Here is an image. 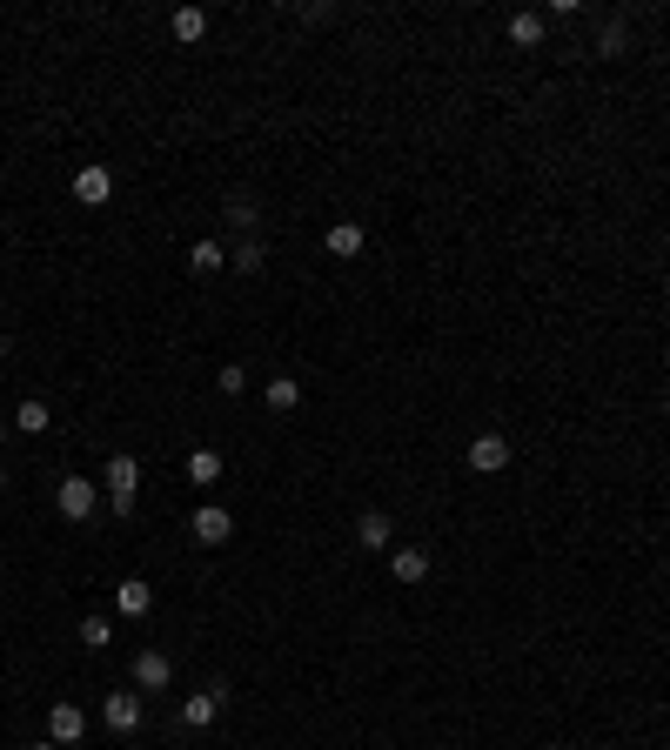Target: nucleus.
I'll list each match as a JSON object with an SVG mask.
<instances>
[{
  "label": "nucleus",
  "mask_w": 670,
  "mask_h": 750,
  "mask_svg": "<svg viewBox=\"0 0 670 750\" xmlns=\"http://www.w3.org/2000/svg\"><path fill=\"white\" fill-rule=\"evenodd\" d=\"M222 208H228V228H242V235L255 228V221H262V215H255V195H242V188H235V195H228Z\"/></svg>",
  "instance_id": "obj_18"
},
{
  "label": "nucleus",
  "mask_w": 670,
  "mask_h": 750,
  "mask_svg": "<svg viewBox=\"0 0 670 750\" xmlns=\"http://www.w3.org/2000/svg\"><path fill=\"white\" fill-rule=\"evenodd\" d=\"M81 730H88V717H81L74 704H54V710H47V737H54V744H81Z\"/></svg>",
  "instance_id": "obj_11"
},
{
  "label": "nucleus",
  "mask_w": 670,
  "mask_h": 750,
  "mask_svg": "<svg viewBox=\"0 0 670 750\" xmlns=\"http://www.w3.org/2000/svg\"><path fill=\"white\" fill-rule=\"evenodd\" d=\"M215 389H222V396H242V389H248V369H235V362H228V369L215 375Z\"/></svg>",
  "instance_id": "obj_24"
},
{
  "label": "nucleus",
  "mask_w": 670,
  "mask_h": 750,
  "mask_svg": "<svg viewBox=\"0 0 670 750\" xmlns=\"http://www.w3.org/2000/svg\"><path fill=\"white\" fill-rule=\"evenodd\" d=\"M228 536H235V516H228L222 503H201V509H195V543H208V550H215V543H228Z\"/></svg>",
  "instance_id": "obj_5"
},
{
  "label": "nucleus",
  "mask_w": 670,
  "mask_h": 750,
  "mask_svg": "<svg viewBox=\"0 0 670 750\" xmlns=\"http://www.w3.org/2000/svg\"><path fill=\"white\" fill-rule=\"evenodd\" d=\"M356 543H362V550H376V556H389V550H396V530H389V516H382V509H362Z\"/></svg>",
  "instance_id": "obj_8"
},
{
  "label": "nucleus",
  "mask_w": 670,
  "mask_h": 750,
  "mask_svg": "<svg viewBox=\"0 0 670 750\" xmlns=\"http://www.w3.org/2000/svg\"><path fill=\"white\" fill-rule=\"evenodd\" d=\"M543 34H550V21H543V14H516V21H510V41H516V47H543Z\"/></svg>",
  "instance_id": "obj_17"
},
{
  "label": "nucleus",
  "mask_w": 670,
  "mask_h": 750,
  "mask_svg": "<svg viewBox=\"0 0 670 750\" xmlns=\"http://www.w3.org/2000/svg\"><path fill=\"white\" fill-rule=\"evenodd\" d=\"M101 724H108L114 737H134V730H141V697H134V690H114V697H101Z\"/></svg>",
  "instance_id": "obj_3"
},
{
  "label": "nucleus",
  "mask_w": 670,
  "mask_h": 750,
  "mask_svg": "<svg viewBox=\"0 0 670 750\" xmlns=\"http://www.w3.org/2000/svg\"><path fill=\"white\" fill-rule=\"evenodd\" d=\"M114 610H121V617H148V610H155V590H148L141 576H128V583L114 590Z\"/></svg>",
  "instance_id": "obj_12"
},
{
  "label": "nucleus",
  "mask_w": 670,
  "mask_h": 750,
  "mask_svg": "<svg viewBox=\"0 0 670 750\" xmlns=\"http://www.w3.org/2000/svg\"><path fill=\"white\" fill-rule=\"evenodd\" d=\"M389 576L416 590V583H423V576H429V550H389Z\"/></svg>",
  "instance_id": "obj_13"
},
{
  "label": "nucleus",
  "mask_w": 670,
  "mask_h": 750,
  "mask_svg": "<svg viewBox=\"0 0 670 750\" xmlns=\"http://www.w3.org/2000/svg\"><path fill=\"white\" fill-rule=\"evenodd\" d=\"M81 643H88V650H108V643H114V623H108V617H81Z\"/></svg>",
  "instance_id": "obj_23"
},
{
  "label": "nucleus",
  "mask_w": 670,
  "mask_h": 750,
  "mask_svg": "<svg viewBox=\"0 0 670 750\" xmlns=\"http://www.w3.org/2000/svg\"><path fill=\"white\" fill-rule=\"evenodd\" d=\"M268 409H275V416H289V409H302V382H295V375H268Z\"/></svg>",
  "instance_id": "obj_14"
},
{
  "label": "nucleus",
  "mask_w": 670,
  "mask_h": 750,
  "mask_svg": "<svg viewBox=\"0 0 670 750\" xmlns=\"http://www.w3.org/2000/svg\"><path fill=\"white\" fill-rule=\"evenodd\" d=\"M362 242H369V235H362V221H329V235H322V248H329L335 262H356Z\"/></svg>",
  "instance_id": "obj_7"
},
{
  "label": "nucleus",
  "mask_w": 670,
  "mask_h": 750,
  "mask_svg": "<svg viewBox=\"0 0 670 750\" xmlns=\"http://www.w3.org/2000/svg\"><path fill=\"white\" fill-rule=\"evenodd\" d=\"M0 489H7V469H0Z\"/></svg>",
  "instance_id": "obj_27"
},
{
  "label": "nucleus",
  "mask_w": 670,
  "mask_h": 750,
  "mask_svg": "<svg viewBox=\"0 0 670 750\" xmlns=\"http://www.w3.org/2000/svg\"><path fill=\"white\" fill-rule=\"evenodd\" d=\"M0 355H7V335H0Z\"/></svg>",
  "instance_id": "obj_26"
},
{
  "label": "nucleus",
  "mask_w": 670,
  "mask_h": 750,
  "mask_svg": "<svg viewBox=\"0 0 670 750\" xmlns=\"http://www.w3.org/2000/svg\"><path fill=\"white\" fill-rule=\"evenodd\" d=\"M188 483H222V456H215V449H195V456H188Z\"/></svg>",
  "instance_id": "obj_19"
},
{
  "label": "nucleus",
  "mask_w": 670,
  "mask_h": 750,
  "mask_svg": "<svg viewBox=\"0 0 670 750\" xmlns=\"http://www.w3.org/2000/svg\"><path fill=\"white\" fill-rule=\"evenodd\" d=\"M34 750H61V744H54V737H47V744H34Z\"/></svg>",
  "instance_id": "obj_25"
},
{
  "label": "nucleus",
  "mask_w": 670,
  "mask_h": 750,
  "mask_svg": "<svg viewBox=\"0 0 670 750\" xmlns=\"http://www.w3.org/2000/svg\"><path fill=\"white\" fill-rule=\"evenodd\" d=\"M134 684H141V690H168V684H175L168 650H141V657H134Z\"/></svg>",
  "instance_id": "obj_6"
},
{
  "label": "nucleus",
  "mask_w": 670,
  "mask_h": 750,
  "mask_svg": "<svg viewBox=\"0 0 670 750\" xmlns=\"http://www.w3.org/2000/svg\"><path fill=\"white\" fill-rule=\"evenodd\" d=\"M208 34V14L201 7H175V41H201Z\"/></svg>",
  "instance_id": "obj_21"
},
{
  "label": "nucleus",
  "mask_w": 670,
  "mask_h": 750,
  "mask_svg": "<svg viewBox=\"0 0 670 750\" xmlns=\"http://www.w3.org/2000/svg\"><path fill=\"white\" fill-rule=\"evenodd\" d=\"M222 697H228V690H215V684H208V690H195V697L181 704V724L208 730V724H215V717H222Z\"/></svg>",
  "instance_id": "obj_10"
},
{
  "label": "nucleus",
  "mask_w": 670,
  "mask_h": 750,
  "mask_svg": "<svg viewBox=\"0 0 670 750\" xmlns=\"http://www.w3.org/2000/svg\"><path fill=\"white\" fill-rule=\"evenodd\" d=\"M94 503H101V496H94V483H88V476H61V483H54V509H61L67 523H88V516H94Z\"/></svg>",
  "instance_id": "obj_2"
},
{
  "label": "nucleus",
  "mask_w": 670,
  "mask_h": 750,
  "mask_svg": "<svg viewBox=\"0 0 670 750\" xmlns=\"http://www.w3.org/2000/svg\"><path fill=\"white\" fill-rule=\"evenodd\" d=\"M228 268H235V275H262V242H255V235H242V242L228 248Z\"/></svg>",
  "instance_id": "obj_16"
},
{
  "label": "nucleus",
  "mask_w": 670,
  "mask_h": 750,
  "mask_svg": "<svg viewBox=\"0 0 670 750\" xmlns=\"http://www.w3.org/2000/svg\"><path fill=\"white\" fill-rule=\"evenodd\" d=\"M188 268H195V275H222V268H228V248H222V242H195V248H188Z\"/></svg>",
  "instance_id": "obj_15"
},
{
  "label": "nucleus",
  "mask_w": 670,
  "mask_h": 750,
  "mask_svg": "<svg viewBox=\"0 0 670 750\" xmlns=\"http://www.w3.org/2000/svg\"><path fill=\"white\" fill-rule=\"evenodd\" d=\"M108 503H114V516H134V496H141V463H134L128 449L121 456H108Z\"/></svg>",
  "instance_id": "obj_1"
},
{
  "label": "nucleus",
  "mask_w": 670,
  "mask_h": 750,
  "mask_svg": "<svg viewBox=\"0 0 670 750\" xmlns=\"http://www.w3.org/2000/svg\"><path fill=\"white\" fill-rule=\"evenodd\" d=\"M503 463H510V436H503V429H483V436L469 442V469H476V476H496Z\"/></svg>",
  "instance_id": "obj_4"
},
{
  "label": "nucleus",
  "mask_w": 670,
  "mask_h": 750,
  "mask_svg": "<svg viewBox=\"0 0 670 750\" xmlns=\"http://www.w3.org/2000/svg\"><path fill=\"white\" fill-rule=\"evenodd\" d=\"M624 47H630V27H624V21H603V34H597V54H603V61H617Z\"/></svg>",
  "instance_id": "obj_20"
},
{
  "label": "nucleus",
  "mask_w": 670,
  "mask_h": 750,
  "mask_svg": "<svg viewBox=\"0 0 670 750\" xmlns=\"http://www.w3.org/2000/svg\"><path fill=\"white\" fill-rule=\"evenodd\" d=\"M108 195H114V175L101 168V161H88V168L74 175V201H88V208H101Z\"/></svg>",
  "instance_id": "obj_9"
},
{
  "label": "nucleus",
  "mask_w": 670,
  "mask_h": 750,
  "mask_svg": "<svg viewBox=\"0 0 670 750\" xmlns=\"http://www.w3.org/2000/svg\"><path fill=\"white\" fill-rule=\"evenodd\" d=\"M14 429H21V436H41L47 429V402H21V409H14Z\"/></svg>",
  "instance_id": "obj_22"
}]
</instances>
